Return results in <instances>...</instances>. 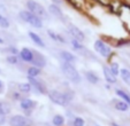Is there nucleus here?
Instances as JSON below:
<instances>
[{"instance_id": "nucleus-30", "label": "nucleus", "mask_w": 130, "mask_h": 126, "mask_svg": "<svg viewBox=\"0 0 130 126\" xmlns=\"http://www.w3.org/2000/svg\"><path fill=\"white\" fill-rule=\"evenodd\" d=\"M0 10H1V12H6V6L4 5L1 1H0Z\"/></svg>"}, {"instance_id": "nucleus-29", "label": "nucleus", "mask_w": 130, "mask_h": 126, "mask_svg": "<svg viewBox=\"0 0 130 126\" xmlns=\"http://www.w3.org/2000/svg\"><path fill=\"white\" fill-rule=\"evenodd\" d=\"M0 28H3V29L9 28V21H8V18H6V17L1 18V21H0Z\"/></svg>"}, {"instance_id": "nucleus-7", "label": "nucleus", "mask_w": 130, "mask_h": 126, "mask_svg": "<svg viewBox=\"0 0 130 126\" xmlns=\"http://www.w3.org/2000/svg\"><path fill=\"white\" fill-rule=\"evenodd\" d=\"M28 81L31 84L32 86V91H35L36 93L39 94H47V88L45 86V84L40 80H38V78H29L28 77Z\"/></svg>"}, {"instance_id": "nucleus-39", "label": "nucleus", "mask_w": 130, "mask_h": 126, "mask_svg": "<svg viewBox=\"0 0 130 126\" xmlns=\"http://www.w3.org/2000/svg\"><path fill=\"white\" fill-rule=\"evenodd\" d=\"M96 126H99V125H96Z\"/></svg>"}, {"instance_id": "nucleus-5", "label": "nucleus", "mask_w": 130, "mask_h": 126, "mask_svg": "<svg viewBox=\"0 0 130 126\" xmlns=\"http://www.w3.org/2000/svg\"><path fill=\"white\" fill-rule=\"evenodd\" d=\"M93 47H94V51L100 56H103L104 58H108L110 56V54H112V47L106 44L105 41L100 40V39L94 41Z\"/></svg>"}, {"instance_id": "nucleus-8", "label": "nucleus", "mask_w": 130, "mask_h": 126, "mask_svg": "<svg viewBox=\"0 0 130 126\" xmlns=\"http://www.w3.org/2000/svg\"><path fill=\"white\" fill-rule=\"evenodd\" d=\"M67 28H68V32L71 36V38L76 39V40L81 41V43L85 39V34L83 33V31H82L79 28H77L76 25H74L73 23H69Z\"/></svg>"}, {"instance_id": "nucleus-1", "label": "nucleus", "mask_w": 130, "mask_h": 126, "mask_svg": "<svg viewBox=\"0 0 130 126\" xmlns=\"http://www.w3.org/2000/svg\"><path fill=\"white\" fill-rule=\"evenodd\" d=\"M48 95V99L53 102L54 104H58V106H61V107H66L73 100L74 94L71 92H60L57 90H52L47 93Z\"/></svg>"}, {"instance_id": "nucleus-17", "label": "nucleus", "mask_w": 130, "mask_h": 126, "mask_svg": "<svg viewBox=\"0 0 130 126\" xmlns=\"http://www.w3.org/2000/svg\"><path fill=\"white\" fill-rule=\"evenodd\" d=\"M27 73H28V77L29 78H38L39 77V75L42 73V69L38 68V67L32 66V67H30V68L28 69Z\"/></svg>"}, {"instance_id": "nucleus-13", "label": "nucleus", "mask_w": 130, "mask_h": 126, "mask_svg": "<svg viewBox=\"0 0 130 126\" xmlns=\"http://www.w3.org/2000/svg\"><path fill=\"white\" fill-rule=\"evenodd\" d=\"M36 106H37V102L34 101V100H31V99H28V97L27 99H22L20 101V107L22 108L25 112H28V111L30 112Z\"/></svg>"}, {"instance_id": "nucleus-37", "label": "nucleus", "mask_w": 130, "mask_h": 126, "mask_svg": "<svg viewBox=\"0 0 130 126\" xmlns=\"http://www.w3.org/2000/svg\"><path fill=\"white\" fill-rule=\"evenodd\" d=\"M3 17H4V16H3L1 14H0V21H1V18H3Z\"/></svg>"}, {"instance_id": "nucleus-32", "label": "nucleus", "mask_w": 130, "mask_h": 126, "mask_svg": "<svg viewBox=\"0 0 130 126\" xmlns=\"http://www.w3.org/2000/svg\"><path fill=\"white\" fill-rule=\"evenodd\" d=\"M4 91V82L0 80V92H3Z\"/></svg>"}, {"instance_id": "nucleus-11", "label": "nucleus", "mask_w": 130, "mask_h": 126, "mask_svg": "<svg viewBox=\"0 0 130 126\" xmlns=\"http://www.w3.org/2000/svg\"><path fill=\"white\" fill-rule=\"evenodd\" d=\"M34 53H35V57H34V61H32L31 64L35 67H38V68H40V69L45 68V67H46V58H45V56L37 51H34Z\"/></svg>"}, {"instance_id": "nucleus-25", "label": "nucleus", "mask_w": 130, "mask_h": 126, "mask_svg": "<svg viewBox=\"0 0 130 126\" xmlns=\"http://www.w3.org/2000/svg\"><path fill=\"white\" fill-rule=\"evenodd\" d=\"M52 123L54 126H62L64 124V117L62 115H55L52 119Z\"/></svg>"}, {"instance_id": "nucleus-33", "label": "nucleus", "mask_w": 130, "mask_h": 126, "mask_svg": "<svg viewBox=\"0 0 130 126\" xmlns=\"http://www.w3.org/2000/svg\"><path fill=\"white\" fill-rule=\"evenodd\" d=\"M54 4H57V5H60L61 4V0H52Z\"/></svg>"}, {"instance_id": "nucleus-10", "label": "nucleus", "mask_w": 130, "mask_h": 126, "mask_svg": "<svg viewBox=\"0 0 130 126\" xmlns=\"http://www.w3.org/2000/svg\"><path fill=\"white\" fill-rule=\"evenodd\" d=\"M48 13L52 15V16L55 17V18L60 19L61 22H64V15H63V12H62L61 9H60L59 5H57V4H51V5L48 6Z\"/></svg>"}, {"instance_id": "nucleus-38", "label": "nucleus", "mask_w": 130, "mask_h": 126, "mask_svg": "<svg viewBox=\"0 0 130 126\" xmlns=\"http://www.w3.org/2000/svg\"><path fill=\"white\" fill-rule=\"evenodd\" d=\"M0 72H1V69H0Z\"/></svg>"}, {"instance_id": "nucleus-26", "label": "nucleus", "mask_w": 130, "mask_h": 126, "mask_svg": "<svg viewBox=\"0 0 130 126\" xmlns=\"http://www.w3.org/2000/svg\"><path fill=\"white\" fill-rule=\"evenodd\" d=\"M109 68H110V70H112V72H113L116 77L120 75V70H121V69H120V66H119L118 62H112V63H110Z\"/></svg>"}, {"instance_id": "nucleus-14", "label": "nucleus", "mask_w": 130, "mask_h": 126, "mask_svg": "<svg viewBox=\"0 0 130 126\" xmlns=\"http://www.w3.org/2000/svg\"><path fill=\"white\" fill-rule=\"evenodd\" d=\"M28 34H29V38L31 39V41L37 47H40V48H44L45 47V43H44V40L40 38L39 34H37L36 32H32V31H29Z\"/></svg>"}, {"instance_id": "nucleus-35", "label": "nucleus", "mask_w": 130, "mask_h": 126, "mask_svg": "<svg viewBox=\"0 0 130 126\" xmlns=\"http://www.w3.org/2000/svg\"><path fill=\"white\" fill-rule=\"evenodd\" d=\"M112 126H121V125H118V124H115V123H113V124H112Z\"/></svg>"}, {"instance_id": "nucleus-4", "label": "nucleus", "mask_w": 130, "mask_h": 126, "mask_svg": "<svg viewBox=\"0 0 130 126\" xmlns=\"http://www.w3.org/2000/svg\"><path fill=\"white\" fill-rule=\"evenodd\" d=\"M27 8L28 10H30L31 13L36 14L37 16H39L40 18H50V13L45 9V7L42 4L37 3L35 0H28L27 1Z\"/></svg>"}, {"instance_id": "nucleus-31", "label": "nucleus", "mask_w": 130, "mask_h": 126, "mask_svg": "<svg viewBox=\"0 0 130 126\" xmlns=\"http://www.w3.org/2000/svg\"><path fill=\"white\" fill-rule=\"evenodd\" d=\"M13 97H14V99H16V100L20 99V94H19V92H14V94H13Z\"/></svg>"}, {"instance_id": "nucleus-19", "label": "nucleus", "mask_w": 130, "mask_h": 126, "mask_svg": "<svg viewBox=\"0 0 130 126\" xmlns=\"http://www.w3.org/2000/svg\"><path fill=\"white\" fill-rule=\"evenodd\" d=\"M85 78H86V80H88L90 84H93V85H96V84H98L99 82V77L93 72V71H86L85 72Z\"/></svg>"}, {"instance_id": "nucleus-23", "label": "nucleus", "mask_w": 130, "mask_h": 126, "mask_svg": "<svg viewBox=\"0 0 130 126\" xmlns=\"http://www.w3.org/2000/svg\"><path fill=\"white\" fill-rule=\"evenodd\" d=\"M10 112V106L7 102L0 101V116H6Z\"/></svg>"}, {"instance_id": "nucleus-24", "label": "nucleus", "mask_w": 130, "mask_h": 126, "mask_svg": "<svg viewBox=\"0 0 130 126\" xmlns=\"http://www.w3.org/2000/svg\"><path fill=\"white\" fill-rule=\"evenodd\" d=\"M71 46H73V48L75 49V51H77V52H88L85 48H84V46L81 44V41H78V40H76V39H74V38H71Z\"/></svg>"}, {"instance_id": "nucleus-34", "label": "nucleus", "mask_w": 130, "mask_h": 126, "mask_svg": "<svg viewBox=\"0 0 130 126\" xmlns=\"http://www.w3.org/2000/svg\"><path fill=\"white\" fill-rule=\"evenodd\" d=\"M4 124V116H0V125Z\"/></svg>"}, {"instance_id": "nucleus-6", "label": "nucleus", "mask_w": 130, "mask_h": 126, "mask_svg": "<svg viewBox=\"0 0 130 126\" xmlns=\"http://www.w3.org/2000/svg\"><path fill=\"white\" fill-rule=\"evenodd\" d=\"M9 125L10 126H31L32 120L30 118L22 115H15V116L10 117L9 119Z\"/></svg>"}, {"instance_id": "nucleus-18", "label": "nucleus", "mask_w": 130, "mask_h": 126, "mask_svg": "<svg viewBox=\"0 0 130 126\" xmlns=\"http://www.w3.org/2000/svg\"><path fill=\"white\" fill-rule=\"evenodd\" d=\"M17 90L21 93H30L32 91V86L29 81L27 82H19L17 84Z\"/></svg>"}, {"instance_id": "nucleus-27", "label": "nucleus", "mask_w": 130, "mask_h": 126, "mask_svg": "<svg viewBox=\"0 0 130 126\" xmlns=\"http://www.w3.org/2000/svg\"><path fill=\"white\" fill-rule=\"evenodd\" d=\"M6 61H7L8 63H10V64H17V63H19V57H17L16 55H7Z\"/></svg>"}, {"instance_id": "nucleus-2", "label": "nucleus", "mask_w": 130, "mask_h": 126, "mask_svg": "<svg viewBox=\"0 0 130 126\" xmlns=\"http://www.w3.org/2000/svg\"><path fill=\"white\" fill-rule=\"evenodd\" d=\"M60 69H61L62 73L64 75V77L71 81L75 85H78L82 81V77L79 75L78 70H77L75 67L73 66V63H68V62H63L62 61L61 66H60Z\"/></svg>"}, {"instance_id": "nucleus-22", "label": "nucleus", "mask_w": 130, "mask_h": 126, "mask_svg": "<svg viewBox=\"0 0 130 126\" xmlns=\"http://www.w3.org/2000/svg\"><path fill=\"white\" fill-rule=\"evenodd\" d=\"M120 77L122 78V80L127 84L128 86H130V70L123 68L120 70Z\"/></svg>"}, {"instance_id": "nucleus-15", "label": "nucleus", "mask_w": 130, "mask_h": 126, "mask_svg": "<svg viewBox=\"0 0 130 126\" xmlns=\"http://www.w3.org/2000/svg\"><path fill=\"white\" fill-rule=\"evenodd\" d=\"M60 57L63 62H68V63H73L76 61V56L74 55L73 53L68 51H61L60 52Z\"/></svg>"}, {"instance_id": "nucleus-20", "label": "nucleus", "mask_w": 130, "mask_h": 126, "mask_svg": "<svg viewBox=\"0 0 130 126\" xmlns=\"http://www.w3.org/2000/svg\"><path fill=\"white\" fill-rule=\"evenodd\" d=\"M114 107H115V109L119 110V111H127V110L129 109V104L125 101H123V100H119V101L114 102Z\"/></svg>"}, {"instance_id": "nucleus-28", "label": "nucleus", "mask_w": 130, "mask_h": 126, "mask_svg": "<svg viewBox=\"0 0 130 126\" xmlns=\"http://www.w3.org/2000/svg\"><path fill=\"white\" fill-rule=\"evenodd\" d=\"M73 126H84V119L82 117H76L73 121Z\"/></svg>"}, {"instance_id": "nucleus-16", "label": "nucleus", "mask_w": 130, "mask_h": 126, "mask_svg": "<svg viewBox=\"0 0 130 126\" xmlns=\"http://www.w3.org/2000/svg\"><path fill=\"white\" fill-rule=\"evenodd\" d=\"M47 34H48V37L52 40L57 41V43H60V44H66V39L60 33H58V32L53 31V30H47Z\"/></svg>"}, {"instance_id": "nucleus-21", "label": "nucleus", "mask_w": 130, "mask_h": 126, "mask_svg": "<svg viewBox=\"0 0 130 126\" xmlns=\"http://www.w3.org/2000/svg\"><path fill=\"white\" fill-rule=\"evenodd\" d=\"M115 94L118 95L119 97H121L123 101H125L130 106V95H129V93H127L125 91L121 90V88H116V90H115Z\"/></svg>"}, {"instance_id": "nucleus-12", "label": "nucleus", "mask_w": 130, "mask_h": 126, "mask_svg": "<svg viewBox=\"0 0 130 126\" xmlns=\"http://www.w3.org/2000/svg\"><path fill=\"white\" fill-rule=\"evenodd\" d=\"M103 73H104V78H105V80L108 82V84H110V85H112V84H116V81H118V77L112 72V70H110L109 67L104 66L103 67Z\"/></svg>"}, {"instance_id": "nucleus-9", "label": "nucleus", "mask_w": 130, "mask_h": 126, "mask_svg": "<svg viewBox=\"0 0 130 126\" xmlns=\"http://www.w3.org/2000/svg\"><path fill=\"white\" fill-rule=\"evenodd\" d=\"M19 57L25 63H32L35 57V53L32 49L28 48V47H23L20 51V53H19Z\"/></svg>"}, {"instance_id": "nucleus-36", "label": "nucleus", "mask_w": 130, "mask_h": 126, "mask_svg": "<svg viewBox=\"0 0 130 126\" xmlns=\"http://www.w3.org/2000/svg\"><path fill=\"white\" fill-rule=\"evenodd\" d=\"M0 44H4V40L1 38H0Z\"/></svg>"}, {"instance_id": "nucleus-3", "label": "nucleus", "mask_w": 130, "mask_h": 126, "mask_svg": "<svg viewBox=\"0 0 130 126\" xmlns=\"http://www.w3.org/2000/svg\"><path fill=\"white\" fill-rule=\"evenodd\" d=\"M19 16L23 22L30 24L31 27L36 28V29H42L43 28V19L39 16H37L36 14L31 13L30 10H21L19 13Z\"/></svg>"}]
</instances>
